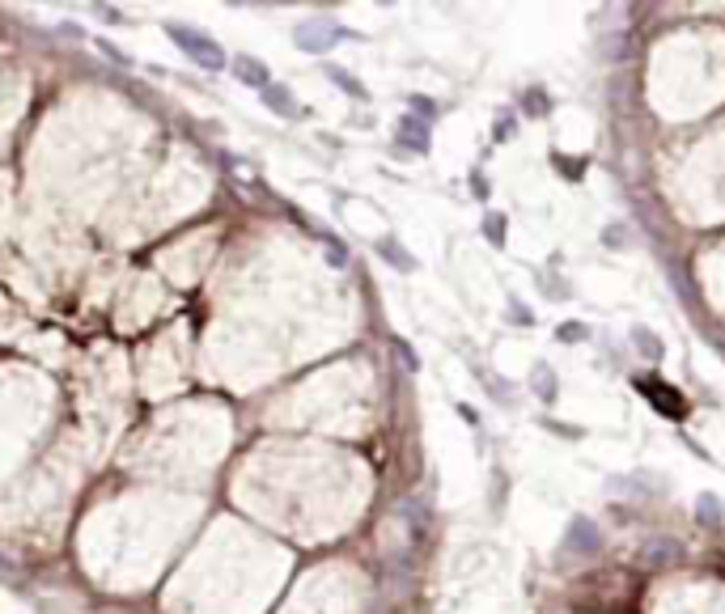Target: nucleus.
Returning a JSON list of instances; mask_svg holds the SVG:
<instances>
[{
  "label": "nucleus",
  "instance_id": "1",
  "mask_svg": "<svg viewBox=\"0 0 725 614\" xmlns=\"http://www.w3.org/2000/svg\"><path fill=\"white\" fill-rule=\"evenodd\" d=\"M166 34L187 51V59H195V64H204V68H225V51H221V42L216 38H208L204 30H191V25H166Z\"/></svg>",
  "mask_w": 725,
  "mask_h": 614
},
{
  "label": "nucleus",
  "instance_id": "11",
  "mask_svg": "<svg viewBox=\"0 0 725 614\" xmlns=\"http://www.w3.org/2000/svg\"><path fill=\"white\" fill-rule=\"evenodd\" d=\"M632 339H637V343H641V348H645L649 356H662V339H654V335H649L645 326H637V331H632Z\"/></svg>",
  "mask_w": 725,
  "mask_h": 614
},
{
  "label": "nucleus",
  "instance_id": "15",
  "mask_svg": "<svg viewBox=\"0 0 725 614\" xmlns=\"http://www.w3.org/2000/svg\"><path fill=\"white\" fill-rule=\"evenodd\" d=\"M581 335H586L581 326H560V339H564V343H573V339H581Z\"/></svg>",
  "mask_w": 725,
  "mask_h": 614
},
{
  "label": "nucleus",
  "instance_id": "10",
  "mask_svg": "<svg viewBox=\"0 0 725 614\" xmlns=\"http://www.w3.org/2000/svg\"><path fill=\"white\" fill-rule=\"evenodd\" d=\"M484 237H488L492 246H505V216H501V212H488V220H484Z\"/></svg>",
  "mask_w": 725,
  "mask_h": 614
},
{
  "label": "nucleus",
  "instance_id": "3",
  "mask_svg": "<svg viewBox=\"0 0 725 614\" xmlns=\"http://www.w3.org/2000/svg\"><path fill=\"white\" fill-rule=\"evenodd\" d=\"M263 102H267V106H272L276 114H284V119H297V114H301V106L293 102V93H289L284 85H276V81H272V85L263 89Z\"/></svg>",
  "mask_w": 725,
  "mask_h": 614
},
{
  "label": "nucleus",
  "instance_id": "5",
  "mask_svg": "<svg viewBox=\"0 0 725 614\" xmlns=\"http://www.w3.org/2000/svg\"><path fill=\"white\" fill-rule=\"evenodd\" d=\"M399 144L403 148H412V153H429V127L424 123H416L412 114L403 119V127H399Z\"/></svg>",
  "mask_w": 725,
  "mask_h": 614
},
{
  "label": "nucleus",
  "instance_id": "9",
  "mask_svg": "<svg viewBox=\"0 0 725 614\" xmlns=\"http://www.w3.org/2000/svg\"><path fill=\"white\" fill-rule=\"evenodd\" d=\"M641 386H645V394H649L658 407H666V411H679V398H675V394H666L671 386H662V382H641Z\"/></svg>",
  "mask_w": 725,
  "mask_h": 614
},
{
  "label": "nucleus",
  "instance_id": "7",
  "mask_svg": "<svg viewBox=\"0 0 725 614\" xmlns=\"http://www.w3.org/2000/svg\"><path fill=\"white\" fill-rule=\"evenodd\" d=\"M569 547H577V551H594V547H598V530H594V521L577 517V521H573V534H569Z\"/></svg>",
  "mask_w": 725,
  "mask_h": 614
},
{
  "label": "nucleus",
  "instance_id": "8",
  "mask_svg": "<svg viewBox=\"0 0 725 614\" xmlns=\"http://www.w3.org/2000/svg\"><path fill=\"white\" fill-rule=\"evenodd\" d=\"M327 76H331V81H335V85H340L344 93H352V98H361V102L369 98V89H365V85H361V81H356L352 72H344V68H335V64H327Z\"/></svg>",
  "mask_w": 725,
  "mask_h": 614
},
{
  "label": "nucleus",
  "instance_id": "6",
  "mask_svg": "<svg viewBox=\"0 0 725 614\" xmlns=\"http://www.w3.org/2000/svg\"><path fill=\"white\" fill-rule=\"evenodd\" d=\"M378 254H382L390 267H399V271H416V259H407V250H403L395 237H382V242H378Z\"/></svg>",
  "mask_w": 725,
  "mask_h": 614
},
{
  "label": "nucleus",
  "instance_id": "12",
  "mask_svg": "<svg viewBox=\"0 0 725 614\" xmlns=\"http://www.w3.org/2000/svg\"><path fill=\"white\" fill-rule=\"evenodd\" d=\"M509 318H514L518 326H530V322H535V314H530L526 305H518V301H509Z\"/></svg>",
  "mask_w": 725,
  "mask_h": 614
},
{
  "label": "nucleus",
  "instance_id": "4",
  "mask_svg": "<svg viewBox=\"0 0 725 614\" xmlns=\"http://www.w3.org/2000/svg\"><path fill=\"white\" fill-rule=\"evenodd\" d=\"M233 72H238V76H242L246 85H255L259 93H263V89L272 85V76H267V68H263L259 59H250V55H242V59H233Z\"/></svg>",
  "mask_w": 725,
  "mask_h": 614
},
{
  "label": "nucleus",
  "instance_id": "14",
  "mask_svg": "<svg viewBox=\"0 0 725 614\" xmlns=\"http://www.w3.org/2000/svg\"><path fill=\"white\" fill-rule=\"evenodd\" d=\"M412 106H416V110H420V114H437V106H433V102H429V98H412Z\"/></svg>",
  "mask_w": 725,
  "mask_h": 614
},
{
  "label": "nucleus",
  "instance_id": "13",
  "mask_svg": "<svg viewBox=\"0 0 725 614\" xmlns=\"http://www.w3.org/2000/svg\"><path fill=\"white\" fill-rule=\"evenodd\" d=\"M552 373H547V365H539V398H552Z\"/></svg>",
  "mask_w": 725,
  "mask_h": 614
},
{
  "label": "nucleus",
  "instance_id": "2",
  "mask_svg": "<svg viewBox=\"0 0 725 614\" xmlns=\"http://www.w3.org/2000/svg\"><path fill=\"white\" fill-rule=\"evenodd\" d=\"M335 38H344V30H335L331 21H310V25L297 30V42H301L306 51H327Z\"/></svg>",
  "mask_w": 725,
  "mask_h": 614
}]
</instances>
